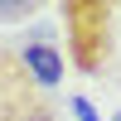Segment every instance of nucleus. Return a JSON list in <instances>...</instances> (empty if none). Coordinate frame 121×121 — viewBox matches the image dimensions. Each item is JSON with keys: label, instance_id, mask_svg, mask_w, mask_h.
Listing matches in <instances>:
<instances>
[{"label": "nucleus", "instance_id": "obj_1", "mask_svg": "<svg viewBox=\"0 0 121 121\" xmlns=\"http://www.w3.org/2000/svg\"><path fill=\"white\" fill-rule=\"evenodd\" d=\"M63 19V48H68V68L82 78L107 82L116 58V19H121V0H63L58 5Z\"/></svg>", "mask_w": 121, "mask_h": 121}, {"label": "nucleus", "instance_id": "obj_2", "mask_svg": "<svg viewBox=\"0 0 121 121\" xmlns=\"http://www.w3.org/2000/svg\"><path fill=\"white\" fill-rule=\"evenodd\" d=\"M0 121H58L53 92H44L29 78L19 48L5 39H0Z\"/></svg>", "mask_w": 121, "mask_h": 121}, {"label": "nucleus", "instance_id": "obj_3", "mask_svg": "<svg viewBox=\"0 0 121 121\" xmlns=\"http://www.w3.org/2000/svg\"><path fill=\"white\" fill-rule=\"evenodd\" d=\"M19 58H24L29 78H34L44 92H53V87L63 82V53L48 44V29H29V39H24V48H19Z\"/></svg>", "mask_w": 121, "mask_h": 121}, {"label": "nucleus", "instance_id": "obj_4", "mask_svg": "<svg viewBox=\"0 0 121 121\" xmlns=\"http://www.w3.org/2000/svg\"><path fill=\"white\" fill-rule=\"evenodd\" d=\"M68 112H73L78 121H102V112H97V107H92V102H87V97H82V92H73V97H68Z\"/></svg>", "mask_w": 121, "mask_h": 121}, {"label": "nucleus", "instance_id": "obj_5", "mask_svg": "<svg viewBox=\"0 0 121 121\" xmlns=\"http://www.w3.org/2000/svg\"><path fill=\"white\" fill-rule=\"evenodd\" d=\"M39 10V0H19V5H0V19H29Z\"/></svg>", "mask_w": 121, "mask_h": 121}, {"label": "nucleus", "instance_id": "obj_6", "mask_svg": "<svg viewBox=\"0 0 121 121\" xmlns=\"http://www.w3.org/2000/svg\"><path fill=\"white\" fill-rule=\"evenodd\" d=\"M107 87H121V19H116V58H112V73H107Z\"/></svg>", "mask_w": 121, "mask_h": 121}, {"label": "nucleus", "instance_id": "obj_7", "mask_svg": "<svg viewBox=\"0 0 121 121\" xmlns=\"http://www.w3.org/2000/svg\"><path fill=\"white\" fill-rule=\"evenodd\" d=\"M112 121H121V112H116V116H112Z\"/></svg>", "mask_w": 121, "mask_h": 121}]
</instances>
